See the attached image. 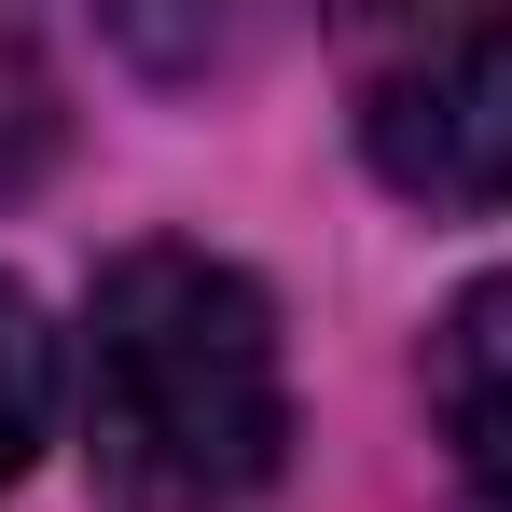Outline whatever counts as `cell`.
I'll return each instance as SVG.
<instances>
[{"label": "cell", "mask_w": 512, "mask_h": 512, "mask_svg": "<svg viewBox=\"0 0 512 512\" xmlns=\"http://www.w3.org/2000/svg\"><path fill=\"white\" fill-rule=\"evenodd\" d=\"M485 512H512V499H485Z\"/></svg>", "instance_id": "cell-6"}, {"label": "cell", "mask_w": 512, "mask_h": 512, "mask_svg": "<svg viewBox=\"0 0 512 512\" xmlns=\"http://www.w3.org/2000/svg\"><path fill=\"white\" fill-rule=\"evenodd\" d=\"M42 429H56V333H42V305L0 277V485L42 457Z\"/></svg>", "instance_id": "cell-4"}, {"label": "cell", "mask_w": 512, "mask_h": 512, "mask_svg": "<svg viewBox=\"0 0 512 512\" xmlns=\"http://www.w3.org/2000/svg\"><path fill=\"white\" fill-rule=\"evenodd\" d=\"M291 443L277 305L208 250H125L84 319V457L111 512H250Z\"/></svg>", "instance_id": "cell-1"}, {"label": "cell", "mask_w": 512, "mask_h": 512, "mask_svg": "<svg viewBox=\"0 0 512 512\" xmlns=\"http://www.w3.org/2000/svg\"><path fill=\"white\" fill-rule=\"evenodd\" d=\"M429 416L471 457V485L512 499V277H485V291L443 305V333H429Z\"/></svg>", "instance_id": "cell-3"}, {"label": "cell", "mask_w": 512, "mask_h": 512, "mask_svg": "<svg viewBox=\"0 0 512 512\" xmlns=\"http://www.w3.org/2000/svg\"><path fill=\"white\" fill-rule=\"evenodd\" d=\"M56 153V70H42V42L0 14V194Z\"/></svg>", "instance_id": "cell-5"}, {"label": "cell", "mask_w": 512, "mask_h": 512, "mask_svg": "<svg viewBox=\"0 0 512 512\" xmlns=\"http://www.w3.org/2000/svg\"><path fill=\"white\" fill-rule=\"evenodd\" d=\"M360 153L416 208H512V14H429L360 70Z\"/></svg>", "instance_id": "cell-2"}]
</instances>
